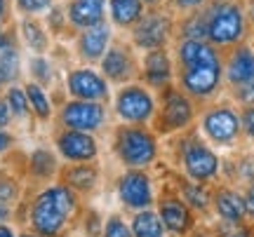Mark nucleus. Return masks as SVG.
I'll return each instance as SVG.
<instances>
[{"label":"nucleus","mask_w":254,"mask_h":237,"mask_svg":"<svg viewBox=\"0 0 254 237\" xmlns=\"http://www.w3.org/2000/svg\"><path fill=\"white\" fill-rule=\"evenodd\" d=\"M207 19V38L212 45L231 47L238 45L247 28L245 9L233 0H217L205 9Z\"/></svg>","instance_id":"f257e3e1"},{"label":"nucleus","mask_w":254,"mask_h":237,"mask_svg":"<svg viewBox=\"0 0 254 237\" xmlns=\"http://www.w3.org/2000/svg\"><path fill=\"white\" fill-rule=\"evenodd\" d=\"M17 71H19L17 49L12 45V40L0 38V85L14 80V78H17Z\"/></svg>","instance_id":"b1692460"},{"label":"nucleus","mask_w":254,"mask_h":237,"mask_svg":"<svg viewBox=\"0 0 254 237\" xmlns=\"http://www.w3.org/2000/svg\"><path fill=\"white\" fill-rule=\"evenodd\" d=\"M59 150L68 160L87 162V160H92V157L97 155V143H94V139L87 132L71 129V132H64L62 137H59Z\"/></svg>","instance_id":"ddd939ff"},{"label":"nucleus","mask_w":254,"mask_h":237,"mask_svg":"<svg viewBox=\"0 0 254 237\" xmlns=\"http://www.w3.org/2000/svg\"><path fill=\"white\" fill-rule=\"evenodd\" d=\"M104 73L109 75L111 80H125L127 75L132 73V64H129V56L123 49H109L104 61H101Z\"/></svg>","instance_id":"5701e85b"},{"label":"nucleus","mask_w":254,"mask_h":237,"mask_svg":"<svg viewBox=\"0 0 254 237\" xmlns=\"http://www.w3.org/2000/svg\"><path fill=\"white\" fill-rule=\"evenodd\" d=\"M66 181H68V186H73V188L87 190V188H92L94 181H97V172L90 169V167H75V169H71V172L66 174Z\"/></svg>","instance_id":"393cba45"},{"label":"nucleus","mask_w":254,"mask_h":237,"mask_svg":"<svg viewBox=\"0 0 254 237\" xmlns=\"http://www.w3.org/2000/svg\"><path fill=\"white\" fill-rule=\"evenodd\" d=\"M24 237H31V235H24Z\"/></svg>","instance_id":"de8ad7c7"},{"label":"nucleus","mask_w":254,"mask_h":237,"mask_svg":"<svg viewBox=\"0 0 254 237\" xmlns=\"http://www.w3.org/2000/svg\"><path fill=\"white\" fill-rule=\"evenodd\" d=\"M141 2H155V0H141Z\"/></svg>","instance_id":"49530a36"},{"label":"nucleus","mask_w":254,"mask_h":237,"mask_svg":"<svg viewBox=\"0 0 254 237\" xmlns=\"http://www.w3.org/2000/svg\"><path fill=\"white\" fill-rule=\"evenodd\" d=\"M7 122H9V106L0 99V127H5Z\"/></svg>","instance_id":"58836bf2"},{"label":"nucleus","mask_w":254,"mask_h":237,"mask_svg":"<svg viewBox=\"0 0 254 237\" xmlns=\"http://www.w3.org/2000/svg\"><path fill=\"white\" fill-rule=\"evenodd\" d=\"M243 200H245V214L254 219V181L247 186L245 195H243Z\"/></svg>","instance_id":"e433bc0d"},{"label":"nucleus","mask_w":254,"mask_h":237,"mask_svg":"<svg viewBox=\"0 0 254 237\" xmlns=\"http://www.w3.org/2000/svg\"><path fill=\"white\" fill-rule=\"evenodd\" d=\"M184 167L193 181H209L219 174V157L214 155V150L207 148L200 141H190L184 148Z\"/></svg>","instance_id":"423d86ee"},{"label":"nucleus","mask_w":254,"mask_h":237,"mask_svg":"<svg viewBox=\"0 0 254 237\" xmlns=\"http://www.w3.org/2000/svg\"><path fill=\"white\" fill-rule=\"evenodd\" d=\"M118 195L123 204L132 207V209H148L153 202L151 181L144 172H127L118 183Z\"/></svg>","instance_id":"6e6552de"},{"label":"nucleus","mask_w":254,"mask_h":237,"mask_svg":"<svg viewBox=\"0 0 254 237\" xmlns=\"http://www.w3.org/2000/svg\"><path fill=\"white\" fill-rule=\"evenodd\" d=\"M184 36L190 40H205L207 38V19L205 14H195L184 24Z\"/></svg>","instance_id":"cd10ccee"},{"label":"nucleus","mask_w":254,"mask_h":237,"mask_svg":"<svg viewBox=\"0 0 254 237\" xmlns=\"http://www.w3.org/2000/svg\"><path fill=\"white\" fill-rule=\"evenodd\" d=\"M104 237H132V230L127 228V226L118 219V216H111V219L106 221Z\"/></svg>","instance_id":"473e14b6"},{"label":"nucleus","mask_w":254,"mask_h":237,"mask_svg":"<svg viewBox=\"0 0 254 237\" xmlns=\"http://www.w3.org/2000/svg\"><path fill=\"white\" fill-rule=\"evenodd\" d=\"M160 221H163L165 228L177 233V235L190 228V214L186 209V204L182 200H174V197L160 202Z\"/></svg>","instance_id":"dca6fc26"},{"label":"nucleus","mask_w":254,"mask_h":237,"mask_svg":"<svg viewBox=\"0 0 254 237\" xmlns=\"http://www.w3.org/2000/svg\"><path fill=\"white\" fill-rule=\"evenodd\" d=\"M163 221L158 214L148 209H139L134 219H132V235L134 237H163Z\"/></svg>","instance_id":"4be33fe9"},{"label":"nucleus","mask_w":254,"mask_h":237,"mask_svg":"<svg viewBox=\"0 0 254 237\" xmlns=\"http://www.w3.org/2000/svg\"><path fill=\"white\" fill-rule=\"evenodd\" d=\"M33 172L38 176H50V174L55 172V157L50 155L47 150H38L36 155H33Z\"/></svg>","instance_id":"7c9ffc66"},{"label":"nucleus","mask_w":254,"mask_h":237,"mask_svg":"<svg viewBox=\"0 0 254 237\" xmlns=\"http://www.w3.org/2000/svg\"><path fill=\"white\" fill-rule=\"evenodd\" d=\"M104 0H73L68 7V17L75 26L90 28L94 24H99L104 17Z\"/></svg>","instance_id":"a211bd4d"},{"label":"nucleus","mask_w":254,"mask_h":237,"mask_svg":"<svg viewBox=\"0 0 254 237\" xmlns=\"http://www.w3.org/2000/svg\"><path fill=\"white\" fill-rule=\"evenodd\" d=\"M118 115L127 122H146L153 115V99L144 87H125L116 101Z\"/></svg>","instance_id":"0eeeda50"},{"label":"nucleus","mask_w":254,"mask_h":237,"mask_svg":"<svg viewBox=\"0 0 254 237\" xmlns=\"http://www.w3.org/2000/svg\"><path fill=\"white\" fill-rule=\"evenodd\" d=\"M73 207H75V197L68 188H64V186L50 188L33 204V211H31L33 228L45 237L59 235V230L64 228V221L73 211Z\"/></svg>","instance_id":"f03ea898"},{"label":"nucleus","mask_w":254,"mask_h":237,"mask_svg":"<svg viewBox=\"0 0 254 237\" xmlns=\"http://www.w3.org/2000/svg\"><path fill=\"white\" fill-rule=\"evenodd\" d=\"M193 118V108H190L189 99L179 94V92H170L167 99H165V108H163V120L160 125L165 129H179L186 127Z\"/></svg>","instance_id":"4468645a"},{"label":"nucleus","mask_w":254,"mask_h":237,"mask_svg":"<svg viewBox=\"0 0 254 237\" xmlns=\"http://www.w3.org/2000/svg\"><path fill=\"white\" fill-rule=\"evenodd\" d=\"M167 31H170V21L163 14H146L144 19H139V26L134 28V43L144 49H158L165 45L167 40Z\"/></svg>","instance_id":"9d476101"},{"label":"nucleus","mask_w":254,"mask_h":237,"mask_svg":"<svg viewBox=\"0 0 254 237\" xmlns=\"http://www.w3.org/2000/svg\"><path fill=\"white\" fill-rule=\"evenodd\" d=\"M0 237H14V235H12V230H9V228L0 226Z\"/></svg>","instance_id":"c03bdc74"},{"label":"nucleus","mask_w":254,"mask_h":237,"mask_svg":"<svg viewBox=\"0 0 254 237\" xmlns=\"http://www.w3.org/2000/svg\"><path fill=\"white\" fill-rule=\"evenodd\" d=\"M172 78V66H170V59L163 49L158 47L151 54L146 56V80L155 85V87H163L167 85Z\"/></svg>","instance_id":"aec40b11"},{"label":"nucleus","mask_w":254,"mask_h":237,"mask_svg":"<svg viewBox=\"0 0 254 237\" xmlns=\"http://www.w3.org/2000/svg\"><path fill=\"white\" fill-rule=\"evenodd\" d=\"M5 216H7V207H5V202L0 200V221H5Z\"/></svg>","instance_id":"37998d69"},{"label":"nucleus","mask_w":254,"mask_h":237,"mask_svg":"<svg viewBox=\"0 0 254 237\" xmlns=\"http://www.w3.org/2000/svg\"><path fill=\"white\" fill-rule=\"evenodd\" d=\"M184 197L195 209H207V204H209V195L200 183H186L184 186Z\"/></svg>","instance_id":"a878e982"},{"label":"nucleus","mask_w":254,"mask_h":237,"mask_svg":"<svg viewBox=\"0 0 254 237\" xmlns=\"http://www.w3.org/2000/svg\"><path fill=\"white\" fill-rule=\"evenodd\" d=\"M202 2H205V0H177V5H179V7H198V5H202Z\"/></svg>","instance_id":"ea45409f"},{"label":"nucleus","mask_w":254,"mask_h":237,"mask_svg":"<svg viewBox=\"0 0 254 237\" xmlns=\"http://www.w3.org/2000/svg\"><path fill=\"white\" fill-rule=\"evenodd\" d=\"M68 90H71L73 96H78L82 101H99L106 99V94H109L104 78H99L94 71H87V68L73 71L68 75Z\"/></svg>","instance_id":"9b49d317"},{"label":"nucleus","mask_w":254,"mask_h":237,"mask_svg":"<svg viewBox=\"0 0 254 237\" xmlns=\"http://www.w3.org/2000/svg\"><path fill=\"white\" fill-rule=\"evenodd\" d=\"M219 237H250V228L243 221H221L217 228Z\"/></svg>","instance_id":"c756f323"},{"label":"nucleus","mask_w":254,"mask_h":237,"mask_svg":"<svg viewBox=\"0 0 254 237\" xmlns=\"http://www.w3.org/2000/svg\"><path fill=\"white\" fill-rule=\"evenodd\" d=\"M240 127L254 141V106H245V110L240 113Z\"/></svg>","instance_id":"f704fd0d"},{"label":"nucleus","mask_w":254,"mask_h":237,"mask_svg":"<svg viewBox=\"0 0 254 237\" xmlns=\"http://www.w3.org/2000/svg\"><path fill=\"white\" fill-rule=\"evenodd\" d=\"M179 61L184 66L214 64V61H219V54L214 49V45H209L205 40H190V38H186L179 45Z\"/></svg>","instance_id":"2eb2a0df"},{"label":"nucleus","mask_w":254,"mask_h":237,"mask_svg":"<svg viewBox=\"0 0 254 237\" xmlns=\"http://www.w3.org/2000/svg\"><path fill=\"white\" fill-rule=\"evenodd\" d=\"M111 17L118 26H129L144 17L141 0H111Z\"/></svg>","instance_id":"412c9836"},{"label":"nucleus","mask_w":254,"mask_h":237,"mask_svg":"<svg viewBox=\"0 0 254 237\" xmlns=\"http://www.w3.org/2000/svg\"><path fill=\"white\" fill-rule=\"evenodd\" d=\"M7 146H9V137L2 132V129H0V150H5Z\"/></svg>","instance_id":"79ce46f5"},{"label":"nucleus","mask_w":254,"mask_h":237,"mask_svg":"<svg viewBox=\"0 0 254 237\" xmlns=\"http://www.w3.org/2000/svg\"><path fill=\"white\" fill-rule=\"evenodd\" d=\"M221 75H224L221 61H214V64L184 66L182 85L189 94L202 99V96H212V94L217 92L219 82H221Z\"/></svg>","instance_id":"39448f33"},{"label":"nucleus","mask_w":254,"mask_h":237,"mask_svg":"<svg viewBox=\"0 0 254 237\" xmlns=\"http://www.w3.org/2000/svg\"><path fill=\"white\" fill-rule=\"evenodd\" d=\"M202 132L207 134V139L217 146H231L238 137H240V115L228 106H217L205 113L202 118Z\"/></svg>","instance_id":"20e7f679"},{"label":"nucleus","mask_w":254,"mask_h":237,"mask_svg":"<svg viewBox=\"0 0 254 237\" xmlns=\"http://www.w3.org/2000/svg\"><path fill=\"white\" fill-rule=\"evenodd\" d=\"M64 125L78 132H94L104 122V108L97 101H73L64 108Z\"/></svg>","instance_id":"1a4fd4ad"},{"label":"nucleus","mask_w":254,"mask_h":237,"mask_svg":"<svg viewBox=\"0 0 254 237\" xmlns=\"http://www.w3.org/2000/svg\"><path fill=\"white\" fill-rule=\"evenodd\" d=\"M214 209H217V214L221 219L226 221H243L247 216L243 195L231 190V188H224V190H219L214 195Z\"/></svg>","instance_id":"6ab92c4d"},{"label":"nucleus","mask_w":254,"mask_h":237,"mask_svg":"<svg viewBox=\"0 0 254 237\" xmlns=\"http://www.w3.org/2000/svg\"><path fill=\"white\" fill-rule=\"evenodd\" d=\"M17 5L24 12H40V9L50 7V0H17Z\"/></svg>","instance_id":"c9c22d12"},{"label":"nucleus","mask_w":254,"mask_h":237,"mask_svg":"<svg viewBox=\"0 0 254 237\" xmlns=\"http://www.w3.org/2000/svg\"><path fill=\"white\" fill-rule=\"evenodd\" d=\"M116 150H118L120 160L127 167H146L155 160V139L139 127H127L118 132V141H116Z\"/></svg>","instance_id":"7ed1b4c3"},{"label":"nucleus","mask_w":254,"mask_h":237,"mask_svg":"<svg viewBox=\"0 0 254 237\" xmlns=\"http://www.w3.org/2000/svg\"><path fill=\"white\" fill-rule=\"evenodd\" d=\"M245 19H250V21L254 24V0H250V2H247V7H245Z\"/></svg>","instance_id":"a19ab883"},{"label":"nucleus","mask_w":254,"mask_h":237,"mask_svg":"<svg viewBox=\"0 0 254 237\" xmlns=\"http://www.w3.org/2000/svg\"><path fill=\"white\" fill-rule=\"evenodd\" d=\"M224 75L231 87H238L243 82L254 78V49L250 45H236V49L228 54L224 66Z\"/></svg>","instance_id":"f8f14e48"},{"label":"nucleus","mask_w":254,"mask_h":237,"mask_svg":"<svg viewBox=\"0 0 254 237\" xmlns=\"http://www.w3.org/2000/svg\"><path fill=\"white\" fill-rule=\"evenodd\" d=\"M24 38H26V43L33 49H45V45H47V40H45V36H43V31H40V26L38 24H33V21H24Z\"/></svg>","instance_id":"c85d7f7f"},{"label":"nucleus","mask_w":254,"mask_h":237,"mask_svg":"<svg viewBox=\"0 0 254 237\" xmlns=\"http://www.w3.org/2000/svg\"><path fill=\"white\" fill-rule=\"evenodd\" d=\"M7 106L12 108V113H14V115H26L28 103H26L24 92L17 90V87H12V90L7 92Z\"/></svg>","instance_id":"2f4dec72"},{"label":"nucleus","mask_w":254,"mask_h":237,"mask_svg":"<svg viewBox=\"0 0 254 237\" xmlns=\"http://www.w3.org/2000/svg\"><path fill=\"white\" fill-rule=\"evenodd\" d=\"M26 99L31 101V108L36 110L40 118H47V115H50V101H47L45 92L40 90L38 85H28L26 87Z\"/></svg>","instance_id":"bb28decb"},{"label":"nucleus","mask_w":254,"mask_h":237,"mask_svg":"<svg viewBox=\"0 0 254 237\" xmlns=\"http://www.w3.org/2000/svg\"><path fill=\"white\" fill-rule=\"evenodd\" d=\"M2 7H5V0H0V17H2Z\"/></svg>","instance_id":"a18cd8bd"},{"label":"nucleus","mask_w":254,"mask_h":237,"mask_svg":"<svg viewBox=\"0 0 254 237\" xmlns=\"http://www.w3.org/2000/svg\"><path fill=\"white\" fill-rule=\"evenodd\" d=\"M233 96H236L243 106H254V78L233 87Z\"/></svg>","instance_id":"72a5a7b5"},{"label":"nucleus","mask_w":254,"mask_h":237,"mask_svg":"<svg viewBox=\"0 0 254 237\" xmlns=\"http://www.w3.org/2000/svg\"><path fill=\"white\" fill-rule=\"evenodd\" d=\"M109 38H111V28L99 21L94 26L85 28V33L80 36V52L82 56L87 59H99L104 52H106V45H109Z\"/></svg>","instance_id":"f3484780"},{"label":"nucleus","mask_w":254,"mask_h":237,"mask_svg":"<svg viewBox=\"0 0 254 237\" xmlns=\"http://www.w3.org/2000/svg\"><path fill=\"white\" fill-rule=\"evenodd\" d=\"M31 68H33V73H36L38 78H43V80H50V73H47V64L43 61V59H33V61H31Z\"/></svg>","instance_id":"4c0bfd02"}]
</instances>
